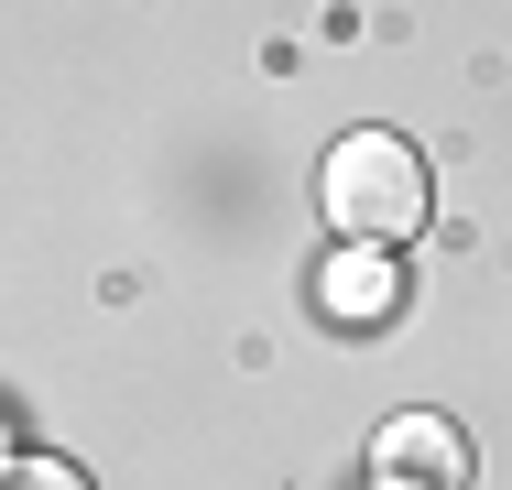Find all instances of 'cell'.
<instances>
[{
  "label": "cell",
  "mask_w": 512,
  "mask_h": 490,
  "mask_svg": "<svg viewBox=\"0 0 512 490\" xmlns=\"http://www.w3.org/2000/svg\"><path fill=\"white\" fill-rule=\"evenodd\" d=\"M316 207H327V229L360 240V251L414 240V229H425V164H414V142H393V131H349V142H327V164H316Z\"/></svg>",
  "instance_id": "obj_1"
},
{
  "label": "cell",
  "mask_w": 512,
  "mask_h": 490,
  "mask_svg": "<svg viewBox=\"0 0 512 490\" xmlns=\"http://www.w3.org/2000/svg\"><path fill=\"white\" fill-rule=\"evenodd\" d=\"M371 469H382V490H469V436L447 425V414H393L382 436H371Z\"/></svg>",
  "instance_id": "obj_2"
},
{
  "label": "cell",
  "mask_w": 512,
  "mask_h": 490,
  "mask_svg": "<svg viewBox=\"0 0 512 490\" xmlns=\"http://www.w3.org/2000/svg\"><path fill=\"white\" fill-rule=\"evenodd\" d=\"M11 490H88V469H66V458H11Z\"/></svg>",
  "instance_id": "obj_3"
}]
</instances>
